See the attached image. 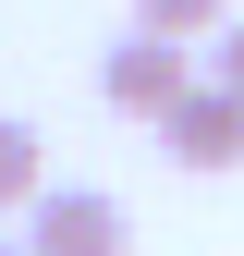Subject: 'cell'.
I'll list each match as a JSON object with an SVG mask.
<instances>
[{
    "mask_svg": "<svg viewBox=\"0 0 244 256\" xmlns=\"http://www.w3.org/2000/svg\"><path fill=\"white\" fill-rule=\"evenodd\" d=\"M98 98H110L122 122H171L183 98H196V49H183V37H159V24H134V37L98 61Z\"/></svg>",
    "mask_w": 244,
    "mask_h": 256,
    "instance_id": "1",
    "label": "cell"
},
{
    "mask_svg": "<svg viewBox=\"0 0 244 256\" xmlns=\"http://www.w3.org/2000/svg\"><path fill=\"white\" fill-rule=\"evenodd\" d=\"M24 244L37 256H122L134 220H122V196H98V183H49V196L24 208Z\"/></svg>",
    "mask_w": 244,
    "mask_h": 256,
    "instance_id": "2",
    "label": "cell"
},
{
    "mask_svg": "<svg viewBox=\"0 0 244 256\" xmlns=\"http://www.w3.org/2000/svg\"><path fill=\"white\" fill-rule=\"evenodd\" d=\"M159 146H171V171H244V98H232L220 74H208L196 98L159 122Z\"/></svg>",
    "mask_w": 244,
    "mask_h": 256,
    "instance_id": "3",
    "label": "cell"
},
{
    "mask_svg": "<svg viewBox=\"0 0 244 256\" xmlns=\"http://www.w3.org/2000/svg\"><path fill=\"white\" fill-rule=\"evenodd\" d=\"M37 196H49V134H37V122H12V110H0V220H24Z\"/></svg>",
    "mask_w": 244,
    "mask_h": 256,
    "instance_id": "4",
    "label": "cell"
},
{
    "mask_svg": "<svg viewBox=\"0 0 244 256\" xmlns=\"http://www.w3.org/2000/svg\"><path fill=\"white\" fill-rule=\"evenodd\" d=\"M134 24H159V37H220L232 0H134Z\"/></svg>",
    "mask_w": 244,
    "mask_h": 256,
    "instance_id": "5",
    "label": "cell"
},
{
    "mask_svg": "<svg viewBox=\"0 0 244 256\" xmlns=\"http://www.w3.org/2000/svg\"><path fill=\"white\" fill-rule=\"evenodd\" d=\"M208 74H220V86H232V98H244V12L220 24V49H208Z\"/></svg>",
    "mask_w": 244,
    "mask_h": 256,
    "instance_id": "6",
    "label": "cell"
},
{
    "mask_svg": "<svg viewBox=\"0 0 244 256\" xmlns=\"http://www.w3.org/2000/svg\"><path fill=\"white\" fill-rule=\"evenodd\" d=\"M0 256H37V244H0Z\"/></svg>",
    "mask_w": 244,
    "mask_h": 256,
    "instance_id": "7",
    "label": "cell"
}]
</instances>
